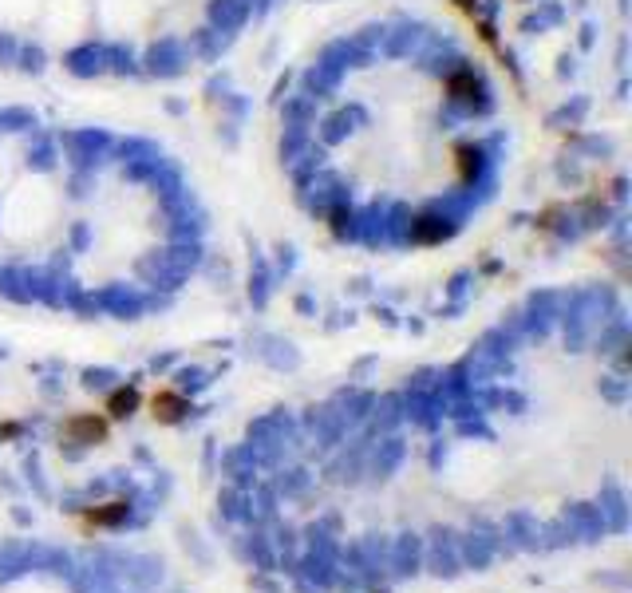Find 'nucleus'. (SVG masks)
<instances>
[{
	"mask_svg": "<svg viewBox=\"0 0 632 593\" xmlns=\"http://www.w3.org/2000/svg\"><path fill=\"white\" fill-rule=\"evenodd\" d=\"M483 68L439 32L384 28L316 64L289 127L301 190L372 237H439L466 222L498 170Z\"/></svg>",
	"mask_w": 632,
	"mask_h": 593,
	"instance_id": "nucleus-1",
	"label": "nucleus"
}]
</instances>
